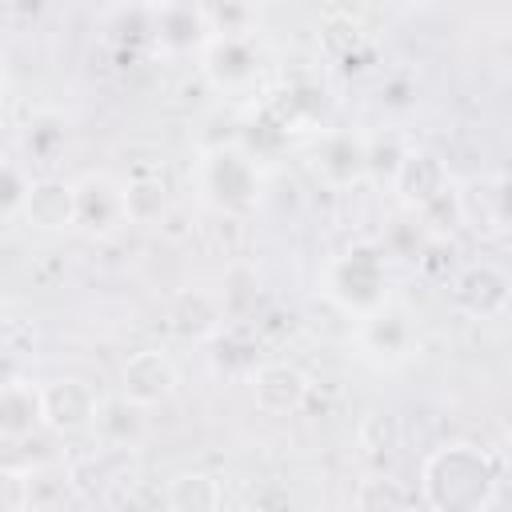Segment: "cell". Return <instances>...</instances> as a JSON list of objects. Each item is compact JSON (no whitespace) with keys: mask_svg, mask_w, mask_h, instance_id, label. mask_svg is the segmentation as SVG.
<instances>
[{"mask_svg":"<svg viewBox=\"0 0 512 512\" xmlns=\"http://www.w3.org/2000/svg\"><path fill=\"white\" fill-rule=\"evenodd\" d=\"M504 460L480 444L452 440L424 456L420 464V500L432 512H488L500 492Z\"/></svg>","mask_w":512,"mask_h":512,"instance_id":"6da1fadb","label":"cell"},{"mask_svg":"<svg viewBox=\"0 0 512 512\" xmlns=\"http://www.w3.org/2000/svg\"><path fill=\"white\" fill-rule=\"evenodd\" d=\"M192 184H196L200 200L216 216H228V220L252 216L260 208V200H264V172L240 144L204 148L196 156Z\"/></svg>","mask_w":512,"mask_h":512,"instance_id":"7a4b0ae2","label":"cell"},{"mask_svg":"<svg viewBox=\"0 0 512 512\" xmlns=\"http://www.w3.org/2000/svg\"><path fill=\"white\" fill-rule=\"evenodd\" d=\"M320 292L352 320L368 316L372 308H380L392 288H388V256L380 244L372 240H356L348 244L344 252H336L328 264H324V276H320Z\"/></svg>","mask_w":512,"mask_h":512,"instance_id":"3957f363","label":"cell"},{"mask_svg":"<svg viewBox=\"0 0 512 512\" xmlns=\"http://www.w3.org/2000/svg\"><path fill=\"white\" fill-rule=\"evenodd\" d=\"M352 340H356L360 356H364L372 368L392 372V368L408 364V360L420 352V324H416V312H412L404 300L388 296L380 308H372L368 316L356 320Z\"/></svg>","mask_w":512,"mask_h":512,"instance_id":"277c9868","label":"cell"},{"mask_svg":"<svg viewBox=\"0 0 512 512\" xmlns=\"http://www.w3.org/2000/svg\"><path fill=\"white\" fill-rule=\"evenodd\" d=\"M456 220L476 232L480 240H504L512 228V208H508V176L500 168H484L456 184Z\"/></svg>","mask_w":512,"mask_h":512,"instance_id":"5b68a950","label":"cell"},{"mask_svg":"<svg viewBox=\"0 0 512 512\" xmlns=\"http://www.w3.org/2000/svg\"><path fill=\"white\" fill-rule=\"evenodd\" d=\"M128 224V208H124V180H116L112 172H84L80 180H72V228L92 236V240H108Z\"/></svg>","mask_w":512,"mask_h":512,"instance_id":"8992f818","label":"cell"},{"mask_svg":"<svg viewBox=\"0 0 512 512\" xmlns=\"http://www.w3.org/2000/svg\"><path fill=\"white\" fill-rule=\"evenodd\" d=\"M308 168L324 188H352L368 180V136L352 128H324L308 144Z\"/></svg>","mask_w":512,"mask_h":512,"instance_id":"52a82bcc","label":"cell"},{"mask_svg":"<svg viewBox=\"0 0 512 512\" xmlns=\"http://www.w3.org/2000/svg\"><path fill=\"white\" fill-rule=\"evenodd\" d=\"M200 72L224 96L248 92L260 80L256 36H208V44L200 48Z\"/></svg>","mask_w":512,"mask_h":512,"instance_id":"ba28073f","label":"cell"},{"mask_svg":"<svg viewBox=\"0 0 512 512\" xmlns=\"http://www.w3.org/2000/svg\"><path fill=\"white\" fill-rule=\"evenodd\" d=\"M452 304L472 320H500L512 304V276L496 260H472L452 276Z\"/></svg>","mask_w":512,"mask_h":512,"instance_id":"9c48e42d","label":"cell"},{"mask_svg":"<svg viewBox=\"0 0 512 512\" xmlns=\"http://www.w3.org/2000/svg\"><path fill=\"white\" fill-rule=\"evenodd\" d=\"M100 392L80 380V376H56L40 384V408H44V428L56 436H84L92 432Z\"/></svg>","mask_w":512,"mask_h":512,"instance_id":"30bf717a","label":"cell"},{"mask_svg":"<svg viewBox=\"0 0 512 512\" xmlns=\"http://www.w3.org/2000/svg\"><path fill=\"white\" fill-rule=\"evenodd\" d=\"M180 388V372L168 352L160 348H140L120 364V396H128L140 408L168 404Z\"/></svg>","mask_w":512,"mask_h":512,"instance_id":"8fae6325","label":"cell"},{"mask_svg":"<svg viewBox=\"0 0 512 512\" xmlns=\"http://www.w3.org/2000/svg\"><path fill=\"white\" fill-rule=\"evenodd\" d=\"M452 188H456V180H452V172H448V160H444L440 152H432V148H408V152L400 156L396 176H392V192H396L412 212L428 208L432 200L448 196Z\"/></svg>","mask_w":512,"mask_h":512,"instance_id":"7c38bea8","label":"cell"},{"mask_svg":"<svg viewBox=\"0 0 512 512\" xmlns=\"http://www.w3.org/2000/svg\"><path fill=\"white\" fill-rule=\"evenodd\" d=\"M248 388H252V400H256L260 412L292 416V412H300L308 404L312 380L292 360H260V368L248 376Z\"/></svg>","mask_w":512,"mask_h":512,"instance_id":"4fadbf2b","label":"cell"},{"mask_svg":"<svg viewBox=\"0 0 512 512\" xmlns=\"http://www.w3.org/2000/svg\"><path fill=\"white\" fill-rule=\"evenodd\" d=\"M228 324L224 300L208 288H180L168 304V328L188 344H208Z\"/></svg>","mask_w":512,"mask_h":512,"instance_id":"5bb4252c","label":"cell"},{"mask_svg":"<svg viewBox=\"0 0 512 512\" xmlns=\"http://www.w3.org/2000/svg\"><path fill=\"white\" fill-rule=\"evenodd\" d=\"M148 432V408L132 404L128 396H100L96 404V420H92V436L100 448L108 452H132Z\"/></svg>","mask_w":512,"mask_h":512,"instance_id":"9a60e30c","label":"cell"},{"mask_svg":"<svg viewBox=\"0 0 512 512\" xmlns=\"http://www.w3.org/2000/svg\"><path fill=\"white\" fill-rule=\"evenodd\" d=\"M152 40L180 56V52H200L208 44V20L200 4H152Z\"/></svg>","mask_w":512,"mask_h":512,"instance_id":"2e32d148","label":"cell"},{"mask_svg":"<svg viewBox=\"0 0 512 512\" xmlns=\"http://www.w3.org/2000/svg\"><path fill=\"white\" fill-rule=\"evenodd\" d=\"M20 220L32 224L36 232H68L72 228V180H60L48 172L32 176Z\"/></svg>","mask_w":512,"mask_h":512,"instance_id":"e0dca14e","label":"cell"},{"mask_svg":"<svg viewBox=\"0 0 512 512\" xmlns=\"http://www.w3.org/2000/svg\"><path fill=\"white\" fill-rule=\"evenodd\" d=\"M44 428V408H40V384L28 380H4L0 384V436H36Z\"/></svg>","mask_w":512,"mask_h":512,"instance_id":"ac0fdd59","label":"cell"},{"mask_svg":"<svg viewBox=\"0 0 512 512\" xmlns=\"http://www.w3.org/2000/svg\"><path fill=\"white\" fill-rule=\"evenodd\" d=\"M224 484L212 472L188 468L164 484V512H220Z\"/></svg>","mask_w":512,"mask_h":512,"instance_id":"d6986e66","label":"cell"},{"mask_svg":"<svg viewBox=\"0 0 512 512\" xmlns=\"http://www.w3.org/2000/svg\"><path fill=\"white\" fill-rule=\"evenodd\" d=\"M208 364H212V372L216 376H252L256 368H260V356H256V340H252V332L248 328H240V324H224L212 340H208Z\"/></svg>","mask_w":512,"mask_h":512,"instance_id":"ffe728a7","label":"cell"},{"mask_svg":"<svg viewBox=\"0 0 512 512\" xmlns=\"http://www.w3.org/2000/svg\"><path fill=\"white\" fill-rule=\"evenodd\" d=\"M64 148H68V124L56 112H40L20 128V152L40 168H52L64 156Z\"/></svg>","mask_w":512,"mask_h":512,"instance_id":"44dd1931","label":"cell"},{"mask_svg":"<svg viewBox=\"0 0 512 512\" xmlns=\"http://www.w3.org/2000/svg\"><path fill=\"white\" fill-rule=\"evenodd\" d=\"M124 208L128 224H156L168 212V188L160 184V176H132L124 180Z\"/></svg>","mask_w":512,"mask_h":512,"instance_id":"7402d4cb","label":"cell"},{"mask_svg":"<svg viewBox=\"0 0 512 512\" xmlns=\"http://www.w3.org/2000/svg\"><path fill=\"white\" fill-rule=\"evenodd\" d=\"M28 184H32L28 168H24L20 160L0 156V224L20 220V212H24V196H28Z\"/></svg>","mask_w":512,"mask_h":512,"instance_id":"603a6c76","label":"cell"},{"mask_svg":"<svg viewBox=\"0 0 512 512\" xmlns=\"http://www.w3.org/2000/svg\"><path fill=\"white\" fill-rule=\"evenodd\" d=\"M208 36H256V8L248 4H224V8H204Z\"/></svg>","mask_w":512,"mask_h":512,"instance_id":"cb8c5ba5","label":"cell"},{"mask_svg":"<svg viewBox=\"0 0 512 512\" xmlns=\"http://www.w3.org/2000/svg\"><path fill=\"white\" fill-rule=\"evenodd\" d=\"M360 492L380 496V504H372V508H364V512H408V504H412V488L400 484V480H392V476H372Z\"/></svg>","mask_w":512,"mask_h":512,"instance_id":"d4e9b609","label":"cell"},{"mask_svg":"<svg viewBox=\"0 0 512 512\" xmlns=\"http://www.w3.org/2000/svg\"><path fill=\"white\" fill-rule=\"evenodd\" d=\"M0 512H32V472L0 468Z\"/></svg>","mask_w":512,"mask_h":512,"instance_id":"484cf974","label":"cell"}]
</instances>
